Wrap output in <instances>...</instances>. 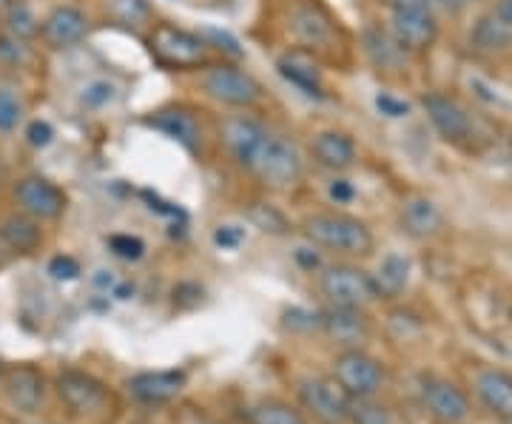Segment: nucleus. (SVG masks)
Segmentation results:
<instances>
[{
	"label": "nucleus",
	"mask_w": 512,
	"mask_h": 424,
	"mask_svg": "<svg viewBox=\"0 0 512 424\" xmlns=\"http://www.w3.org/2000/svg\"><path fill=\"white\" fill-rule=\"evenodd\" d=\"M399 225L413 240H430L444 228V214L430 197H407L399 211Z\"/></svg>",
	"instance_id": "a211bd4d"
},
{
	"label": "nucleus",
	"mask_w": 512,
	"mask_h": 424,
	"mask_svg": "<svg viewBox=\"0 0 512 424\" xmlns=\"http://www.w3.org/2000/svg\"><path fill=\"white\" fill-rule=\"evenodd\" d=\"M111 15L123 23H146L148 3L146 0H111Z\"/></svg>",
	"instance_id": "473e14b6"
},
{
	"label": "nucleus",
	"mask_w": 512,
	"mask_h": 424,
	"mask_svg": "<svg viewBox=\"0 0 512 424\" xmlns=\"http://www.w3.org/2000/svg\"><path fill=\"white\" fill-rule=\"evenodd\" d=\"M268 137H271V134L262 129L256 120L242 117V114L228 117V120L222 123V140H225V146L231 148V154H234L245 168L256 166V160H259L262 148L268 143Z\"/></svg>",
	"instance_id": "4468645a"
},
{
	"label": "nucleus",
	"mask_w": 512,
	"mask_h": 424,
	"mask_svg": "<svg viewBox=\"0 0 512 424\" xmlns=\"http://www.w3.org/2000/svg\"><path fill=\"white\" fill-rule=\"evenodd\" d=\"M476 396L493 416L512 422V376L504 370L484 368L476 376Z\"/></svg>",
	"instance_id": "6ab92c4d"
},
{
	"label": "nucleus",
	"mask_w": 512,
	"mask_h": 424,
	"mask_svg": "<svg viewBox=\"0 0 512 424\" xmlns=\"http://www.w3.org/2000/svg\"><path fill=\"white\" fill-rule=\"evenodd\" d=\"M0 240L18 254H32L43 242V231H40V222L32 220V217L12 214V217L0 222Z\"/></svg>",
	"instance_id": "b1692460"
},
{
	"label": "nucleus",
	"mask_w": 512,
	"mask_h": 424,
	"mask_svg": "<svg viewBox=\"0 0 512 424\" xmlns=\"http://www.w3.org/2000/svg\"><path fill=\"white\" fill-rule=\"evenodd\" d=\"M248 424H308L302 410H296L291 402L282 399H262L245 410Z\"/></svg>",
	"instance_id": "cd10ccee"
},
{
	"label": "nucleus",
	"mask_w": 512,
	"mask_h": 424,
	"mask_svg": "<svg viewBox=\"0 0 512 424\" xmlns=\"http://www.w3.org/2000/svg\"><path fill=\"white\" fill-rule=\"evenodd\" d=\"M49 274L55 279H77L80 277V265H77V259L72 257H55L49 262Z\"/></svg>",
	"instance_id": "4c0bfd02"
},
{
	"label": "nucleus",
	"mask_w": 512,
	"mask_h": 424,
	"mask_svg": "<svg viewBox=\"0 0 512 424\" xmlns=\"http://www.w3.org/2000/svg\"><path fill=\"white\" fill-rule=\"evenodd\" d=\"M15 203H18L20 214H26L32 220H57L66 211V194L52 180H46L40 174H29L15 185Z\"/></svg>",
	"instance_id": "1a4fd4ad"
},
{
	"label": "nucleus",
	"mask_w": 512,
	"mask_h": 424,
	"mask_svg": "<svg viewBox=\"0 0 512 424\" xmlns=\"http://www.w3.org/2000/svg\"><path fill=\"white\" fill-rule=\"evenodd\" d=\"M109 248L120 259H140L143 257V251H146V245H143V242L137 240V237H128V234H117V237H111Z\"/></svg>",
	"instance_id": "72a5a7b5"
},
{
	"label": "nucleus",
	"mask_w": 512,
	"mask_h": 424,
	"mask_svg": "<svg viewBox=\"0 0 512 424\" xmlns=\"http://www.w3.org/2000/svg\"><path fill=\"white\" fill-rule=\"evenodd\" d=\"M117 86L111 83V80H92V83H86L83 89H80V94H77V103H80V109L86 111H100L106 109L109 103H114L117 100Z\"/></svg>",
	"instance_id": "c756f323"
},
{
	"label": "nucleus",
	"mask_w": 512,
	"mask_h": 424,
	"mask_svg": "<svg viewBox=\"0 0 512 424\" xmlns=\"http://www.w3.org/2000/svg\"><path fill=\"white\" fill-rule=\"evenodd\" d=\"M311 151L316 163L330 171H345L356 163V143L345 131H319L313 137Z\"/></svg>",
	"instance_id": "aec40b11"
},
{
	"label": "nucleus",
	"mask_w": 512,
	"mask_h": 424,
	"mask_svg": "<svg viewBox=\"0 0 512 424\" xmlns=\"http://www.w3.org/2000/svg\"><path fill=\"white\" fill-rule=\"evenodd\" d=\"M52 137H55V129H52L46 120H35V123H29V129H26V140H29V146L35 148H46L52 143Z\"/></svg>",
	"instance_id": "e433bc0d"
},
{
	"label": "nucleus",
	"mask_w": 512,
	"mask_h": 424,
	"mask_svg": "<svg viewBox=\"0 0 512 424\" xmlns=\"http://www.w3.org/2000/svg\"><path fill=\"white\" fill-rule=\"evenodd\" d=\"M202 89L214 100H220L225 106H237V109H251L262 97V86L254 77L237 69V66H228V63L211 66L202 74Z\"/></svg>",
	"instance_id": "423d86ee"
},
{
	"label": "nucleus",
	"mask_w": 512,
	"mask_h": 424,
	"mask_svg": "<svg viewBox=\"0 0 512 424\" xmlns=\"http://www.w3.org/2000/svg\"><path fill=\"white\" fill-rule=\"evenodd\" d=\"M421 106L427 111L433 129L439 131L447 143H464V140H470L473 123H470L467 109L458 100L447 97V94H427Z\"/></svg>",
	"instance_id": "f8f14e48"
},
{
	"label": "nucleus",
	"mask_w": 512,
	"mask_h": 424,
	"mask_svg": "<svg viewBox=\"0 0 512 424\" xmlns=\"http://www.w3.org/2000/svg\"><path fill=\"white\" fill-rule=\"evenodd\" d=\"M376 109L382 111L384 117H390V120H399V117H407L410 114V106L399 100V97H393V94L382 92L376 97Z\"/></svg>",
	"instance_id": "c9c22d12"
},
{
	"label": "nucleus",
	"mask_w": 512,
	"mask_h": 424,
	"mask_svg": "<svg viewBox=\"0 0 512 424\" xmlns=\"http://www.w3.org/2000/svg\"><path fill=\"white\" fill-rule=\"evenodd\" d=\"M510 151H512V134H510Z\"/></svg>",
	"instance_id": "a18cd8bd"
},
{
	"label": "nucleus",
	"mask_w": 512,
	"mask_h": 424,
	"mask_svg": "<svg viewBox=\"0 0 512 424\" xmlns=\"http://www.w3.org/2000/svg\"><path fill=\"white\" fill-rule=\"evenodd\" d=\"M188 382L183 370H146V373H137L126 382L128 393L140 402L148 405H160L168 402L174 396H180Z\"/></svg>",
	"instance_id": "2eb2a0df"
},
{
	"label": "nucleus",
	"mask_w": 512,
	"mask_h": 424,
	"mask_svg": "<svg viewBox=\"0 0 512 424\" xmlns=\"http://www.w3.org/2000/svg\"><path fill=\"white\" fill-rule=\"evenodd\" d=\"M305 237L336 254L367 257L373 251V231L350 214H311L302 220Z\"/></svg>",
	"instance_id": "f257e3e1"
},
{
	"label": "nucleus",
	"mask_w": 512,
	"mask_h": 424,
	"mask_svg": "<svg viewBox=\"0 0 512 424\" xmlns=\"http://www.w3.org/2000/svg\"><path fill=\"white\" fill-rule=\"evenodd\" d=\"M470 43L478 52H504L512 46V29H507L501 20H495L490 12L481 15L470 29Z\"/></svg>",
	"instance_id": "bb28decb"
},
{
	"label": "nucleus",
	"mask_w": 512,
	"mask_h": 424,
	"mask_svg": "<svg viewBox=\"0 0 512 424\" xmlns=\"http://www.w3.org/2000/svg\"><path fill=\"white\" fill-rule=\"evenodd\" d=\"M410 271H413V265L404 254H387L379 265V271H376V277H373L379 299H393V296L402 294L410 282Z\"/></svg>",
	"instance_id": "a878e982"
},
{
	"label": "nucleus",
	"mask_w": 512,
	"mask_h": 424,
	"mask_svg": "<svg viewBox=\"0 0 512 424\" xmlns=\"http://www.w3.org/2000/svg\"><path fill=\"white\" fill-rule=\"evenodd\" d=\"M322 328L330 339L348 348H356L362 339H367V331H370L365 311H356V308H330L328 314L322 316Z\"/></svg>",
	"instance_id": "412c9836"
},
{
	"label": "nucleus",
	"mask_w": 512,
	"mask_h": 424,
	"mask_svg": "<svg viewBox=\"0 0 512 424\" xmlns=\"http://www.w3.org/2000/svg\"><path fill=\"white\" fill-rule=\"evenodd\" d=\"M57 396L66 402L69 410L80 413V416H92V413H103L109 407V390L103 388L94 376L83 373V370H63L55 379Z\"/></svg>",
	"instance_id": "9d476101"
},
{
	"label": "nucleus",
	"mask_w": 512,
	"mask_h": 424,
	"mask_svg": "<svg viewBox=\"0 0 512 424\" xmlns=\"http://www.w3.org/2000/svg\"><path fill=\"white\" fill-rule=\"evenodd\" d=\"M365 52L373 60V66H379L384 72H399L407 63V49L390 32H382V29H367Z\"/></svg>",
	"instance_id": "4be33fe9"
},
{
	"label": "nucleus",
	"mask_w": 512,
	"mask_h": 424,
	"mask_svg": "<svg viewBox=\"0 0 512 424\" xmlns=\"http://www.w3.org/2000/svg\"><path fill=\"white\" fill-rule=\"evenodd\" d=\"M6 424H23V422H6Z\"/></svg>",
	"instance_id": "49530a36"
},
{
	"label": "nucleus",
	"mask_w": 512,
	"mask_h": 424,
	"mask_svg": "<svg viewBox=\"0 0 512 424\" xmlns=\"http://www.w3.org/2000/svg\"><path fill=\"white\" fill-rule=\"evenodd\" d=\"M29 57V46L26 40H18L12 37L9 32L0 35V60H9V63H23Z\"/></svg>",
	"instance_id": "f704fd0d"
},
{
	"label": "nucleus",
	"mask_w": 512,
	"mask_h": 424,
	"mask_svg": "<svg viewBox=\"0 0 512 424\" xmlns=\"http://www.w3.org/2000/svg\"><path fill=\"white\" fill-rule=\"evenodd\" d=\"M151 52L160 57L168 66L188 69V66H200L208 60V43L200 35H191L185 29H177L171 23H160L151 32Z\"/></svg>",
	"instance_id": "0eeeda50"
},
{
	"label": "nucleus",
	"mask_w": 512,
	"mask_h": 424,
	"mask_svg": "<svg viewBox=\"0 0 512 424\" xmlns=\"http://www.w3.org/2000/svg\"><path fill=\"white\" fill-rule=\"evenodd\" d=\"M239 240H242V231H237L234 225H222L220 231H217V242L225 245V248H234Z\"/></svg>",
	"instance_id": "79ce46f5"
},
{
	"label": "nucleus",
	"mask_w": 512,
	"mask_h": 424,
	"mask_svg": "<svg viewBox=\"0 0 512 424\" xmlns=\"http://www.w3.org/2000/svg\"><path fill=\"white\" fill-rule=\"evenodd\" d=\"M6 3H9V0H0V9H3V6H6Z\"/></svg>",
	"instance_id": "37998d69"
},
{
	"label": "nucleus",
	"mask_w": 512,
	"mask_h": 424,
	"mask_svg": "<svg viewBox=\"0 0 512 424\" xmlns=\"http://www.w3.org/2000/svg\"><path fill=\"white\" fill-rule=\"evenodd\" d=\"M293 32L296 37L302 40V43H308V46H325L333 40V23L328 20V15L322 12V9H316V6H299L296 12H293L291 20Z\"/></svg>",
	"instance_id": "393cba45"
},
{
	"label": "nucleus",
	"mask_w": 512,
	"mask_h": 424,
	"mask_svg": "<svg viewBox=\"0 0 512 424\" xmlns=\"http://www.w3.org/2000/svg\"><path fill=\"white\" fill-rule=\"evenodd\" d=\"M89 32V20L74 6H57L40 23V35L52 49H69Z\"/></svg>",
	"instance_id": "f3484780"
},
{
	"label": "nucleus",
	"mask_w": 512,
	"mask_h": 424,
	"mask_svg": "<svg viewBox=\"0 0 512 424\" xmlns=\"http://www.w3.org/2000/svg\"><path fill=\"white\" fill-rule=\"evenodd\" d=\"M333 382L350 399H373L384 385L382 362L359 348H348L333 359Z\"/></svg>",
	"instance_id": "7ed1b4c3"
},
{
	"label": "nucleus",
	"mask_w": 512,
	"mask_h": 424,
	"mask_svg": "<svg viewBox=\"0 0 512 424\" xmlns=\"http://www.w3.org/2000/svg\"><path fill=\"white\" fill-rule=\"evenodd\" d=\"M490 15H493L495 20H501L507 29H512V0H495Z\"/></svg>",
	"instance_id": "ea45409f"
},
{
	"label": "nucleus",
	"mask_w": 512,
	"mask_h": 424,
	"mask_svg": "<svg viewBox=\"0 0 512 424\" xmlns=\"http://www.w3.org/2000/svg\"><path fill=\"white\" fill-rule=\"evenodd\" d=\"M390 35L402 43L407 52H424L439 37V20L430 6H396L390 9Z\"/></svg>",
	"instance_id": "6e6552de"
},
{
	"label": "nucleus",
	"mask_w": 512,
	"mask_h": 424,
	"mask_svg": "<svg viewBox=\"0 0 512 424\" xmlns=\"http://www.w3.org/2000/svg\"><path fill=\"white\" fill-rule=\"evenodd\" d=\"M350 422L353 424H393L390 413L379 405H370V399H353L350 405Z\"/></svg>",
	"instance_id": "2f4dec72"
},
{
	"label": "nucleus",
	"mask_w": 512,
	"mask_h": 424,
	"mask_svg": "<svg viewBox=\"0 0 512 424\" xmlns=\"http://www.w3.org/2000/svg\"><path fill=\"white\" fill-rule=\"evenodd\" d=\"M356 197V191H353V185L348 180H333L330 183V200H336V203H350Z\"/></svg>",
	"instance_id": "58836bf2"
},
{
	"label": "nucleus",
	"mask_w": 512,
	"mask_h": 424,
	"mask_svg": "<svg viewBox=\"0 0 512 424\" xmlns=\"http://www.w3.org/2000/svg\"><path fill=\"white\" fill-rule=\"evenodd\" d=\"M3 390L18 413H37L46 399V376L35 365H18L3 370Z\"/></svg>",
	"instance_id": "ddd939ff"
},
{
	"label": "nucleus",
	"mask_w": 512,
	"mask_h": 424,
	"mask_svg": "<svg viewBox=\"0 0 512 424\" xmlns=\"http://www.w3.org/2000/svg\"><path fill=\"white\" fill-rule=\"evenodd\" d=\"M319 291L330 302V308H356L365 311L370 302H376L373 277L353 265H330L319 277Z\"/></svg>",
	"instance_id": "f03ea898"
},
{
	"label": "nucleus",
	"mask_w": 512,
	"mask_h": 424,
	"mask_svg": "<svg viewBox=\"0 0 512 424\" xmlns=\"http://www.w3.org/2000/svg\"><path fill=\"white\" fill-rule=\"evenodd\" d=\"M507 424H512V422H507Z\"/></svg>",
	"instance_id": "de8ad7c7"
},
{
	"label": "nucleus",
	"mask_w": 512,
	"mask_h": 424,
	"mask_svg": "<svg viewBox=\"0 0 512 424\" xmlns=\"http://www.w3.org/2000/svg\"><path fill=\"white\" fill-rule=\"evenodd\" d=\"M0 180H3V166H0Z\"/></svg>",
	"instance_id": "c03bdc74"
},
{
	"label": "nucleus",
	"mask_w": 512,
	"mask_h": 424,
	"mask_svg": "<svg viewBox=\"0 0 512 424\" xmlns=\"http://www.w3.org/2000/svg\"><path fill=\"white\" fill-rule=\"evenodd\" d=\"M299 402L311 413L319 424H348L350 422V399L345 390L333 382V376H308L299 379Z\"/></svg>",
	"instance_id": "20e7f679"
},
{
	"label": "nucleus",
	"mask_w": 512,
	"mask_h": 424,
	"mask_svg": "<svg viewBox=\"0 0 512 424\" xmlns=\"http://www.w3.org/2000/svg\"><path fill=\"white\" fill-rule=\"evenodd\" d=\"M421 405L439 424H461L470 416V399L447 379H424Z\"/></svg>",
	"instance_id": "9b49d317"
},
{
	"label": "nucleus",
	"mask_w": 512,
	"mask_h": 424,
	"mask_svg": "<svg viewBox=\"0 0 512 424\" xmlns=\"http://www.w3.org/2000/svg\"><path fill=\"white\" fill-rule=\"evenodd\" d=\"M302 166H305V163H302V154H299L296 143L271 134L265 148H262V154H259V160H256V166L251 168V171H254L262 183L271 185V188H291V185L299 183Z\"/></svg>",
	"instance_id": "39448f33"
},
{
	"label": "nucleus",
	"mask_w": 512,
	"mask_h": 424,
	"mask_svg": "<svg viewBox=\"0 0 512 424\" xmlns=\"http://www.w3.org/2000/svg\"><path fill=\"white\" fill-rule=\"evenodd\" d=\"M148 126L163 131L165 137L183 143L185 148H194L197 146V140H200V126H197V120L183 109L157 111L154 117H148Z\"/></svg>",
	"instance_id": "5701e85b"
},
{
	"label": "nucleus",
	"mask_w": 512,
	"mask_h": 424,
	"mask_svg": "<svg viewBox=\"0 0 512 424\" xmlns=\"http://www.w3.org/2000/svg\"><path fill=\"white\" fill-rule=\"evenodd\" d=\"M23 120V103L12 89L0 86V134H12Z\"/></svg>",
	"instance_id": "7c9ffc66"
},
{
	"label": "nucleus",
	"mask_w": 512,
	"mask_h": 424,
	"mask_svg": "<svg viewBox=\"0 0 512 424\" xmlns=\"http://www.w3.org/2000/svg\"><path fill=\"white\" fill-rule=\"evenodd\" d=\"M470 0H427L430 9H439V12H447V15H458Z\"/></svg>",
	"instance_id": "a19ab883"
},
{
	"label": "nucleus",
	"mask_w": 512,
	"mask_h": 424,
	"mask_svg": "<svg viewBox=\"0 0 512 424\" xmlns=\"http://www.w3.org/2000/svg\"><path fill=\"white\" fill-rule=\"evenodd\" d=\"M276 69L291 83L293 89H299L305 97H311V100H322L325 97L322 69H319V63L308 52H302V49L285 52L276 60Z\"/></svg>",
	"instance_id": "dca6fc26"
},
{
	"label": "nucleus",
	"mask_w": 512,
	"mask_h": 424,
	"mask_svg": "<svg viewBox=\"0 0 512 424\" xmlns=\"http://www.w3.org/2000/svg\"><path fill=\"white\" fill-rule=\"evenodd\" d=\"M3 26H6L9 35L18 37V40H32L40 32V18L26 0H15V3L3 6Z\"/></svg>",
	"instance_id": "c85d7f7f"
}]
</instances>
